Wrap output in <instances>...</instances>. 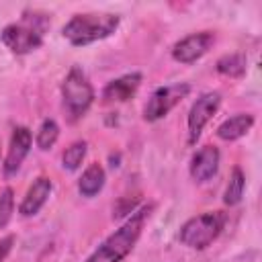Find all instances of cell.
<instances>
[{"label":"cell","instance_id":"cell-1","mask_svg":"<svg viewBox=\"0 0 262 262\" xmlns=\"http://www.w3.org/2000/svg\"><path fill=\"white\" fill-rule=\"evenodd\" d=\"M151 205H143L137 209L119 229H115L88 258L86 262H123L135 248L149 215H151Z\"/></svg>","mask_w":262,"mask_h":262},{"label":"cell","instance_id":"cell-2","mask_svg":"<svg viewBox=\"0 0 262 262\" xmlns=\"http://www.w3.org/2000/svg\"><path fill=\"white\" fill-rule=\"evenodd\" d=\"M119 27V16L111 12H84V14H74L66 25H63V37L76 45L84 47L94 41L111 37Z\"/></svg>","mask_w":262,"mask_h":262},{"label":"cell","instance_id":"cell-3","mask_svg":"<svg viewBox=\"0 0 262 262\" xmlns=\"http://www.w3.org/2000/svg\"><path fill=\"white\" fill-rule=\"evenodd\" d=\"M49 27L47 14L41 12H25L20 23L6 25L0 33V41L14 53L27 55L43 45V31Z\"/></svg>","mask_w":262,"mask_h":262},{"label":"cell","instance_id":"cell-4","mask_svg":"<svg viewBox=\"0 0 262 262\" xmlns=\"http://www.w3.org/2000/svg\"><path fill=\"white\" fill-rule=\"evenodd\" d=\"M61 96H63V108L72 123L88 113V108L94 102V88L88 76L82 72V68L78 66L70 68L61 84Z\"/></svg>","mask_w":262,"mask_h":262},{"label":"cell","instance_id":"cell-5","mask_svg":"<svg viewBox=\"0 0 262 262\" xmlns=\"http://www.w3.org/2000/svg\"><path fill=\"white\" fill-rule=\"evenodd\" d=\"M225 227V215L221 211H207L203 215L190 217L188 221L182 223L178 239L192 250H205L207 246H211L219 233Z\"/></svg>","mask_w":262,"mask_h":262},{"label":"cell","instance_id":"cell-6","mask_svg":"<svg viewBox=\"0 0 262 262\" xmlns=\"http://www.w3.org/2000/svg\"><path fill=\"white\" fill-rule=\"evenodd\" d=\"M188 92H190V84L186 82H176L156 88L147 98V104L143 108V119L149 123L164 119L178 102H182V98L188 96Z\"/></svg>","mask_w":262,"mask_h":262},{"label":"cell","instance_id":"cell-7","mask_svg":"<svg viewBox=\"0 0 262 262\" xmlns=\"http://www.w3.org/2000/svg\"><path fill=\"white\" fill-rule=\"evenodd\" d=\"M221 106V94L219 92H203L188 111V143L194 145L201 137L205 125L213 119V115Z\"/></svg>","mask_w":262,"mask_h":262},{"label":"cell","instance_id":"cell-8","mask_svg":"<svg viewBox=\"0 0 262 262\" xmlns=\"http://www.w3.org/2000/svg\"><path fill=\"white\" fill-rule=\"evenodd\" d=\"M215 43V35L211 31H201V33H192L184 39H180L178 43H174L172 47V57L180 63H192L196 59H201Z\"/></svg>","mask_w":262,"mask_h":262},{"label":"cell","instance_id":"cell-9","mask_svg":"<svg viewBox=\"0 0 262 262\" xmlns=\"http://www.w3.org/2000/svg\"><path fill=\"white\" fill-rule=\"evenodd\" d=\"M31 145H33V135H31V131H29L27 127H23V125L14 127V129H12V135H10V145H8V151H6V160H4V164H2L4 176L10 178V176H14V174L20 170L25 158H27L29 151H31Z\"/></svg>","mask_w":262,"mask_h":262},{"label":"cell","instance_id":"cell-10","mask_svg":"<svg viewBox=\"0 0 262 262\" xmlns=\"http://www.w3.org/2000/svg\"><path fill=\"white\" fill-rule=\"evenodd\" d=\"M219 149L215 145H203L190 160V176L196 182L211 180L219 170Z\"/></svg>","mask_w":262,"mask_h":262},{"label":"cell","instance_id":"cell-11","mask_svg":"<svg viewBox=\"0 0 262 262\" xmlns=\"http://www.w3.org/2000/svg\"><path fill=\"white\" fill-rule=\"evenodd\" d=\"M51 188H53V184H51V180H49L47 176L35 178L33 184L29 186L27 194L23 196L20 205H18V213H20L23 217H33V215H37V213L41 211V207L47 203V199H49V194H51Z\"/></svg>","mask_w":262,"mask_h":262},{"label":"cell","instance_id":"cell-12","mask_svg":"<svg viewBox=\"0 0 262 262\" xmlns=\"http://www.w3.org/2000/svg\"><path fill=\"white\" fill-rule=\"evenodd\" d=\"M139 84H141L139 72H131L117 80H111L102 90V100L104 102H125L137 92Z\"/></svg>","mask_w":262,"mask_h":262},{"label":"cell","instance_id":"cell-13","mask_svg":"<svg viewBox=\"0 0 262 262\" xmlns=\"http://www.w3.org/2000/svg\"><path fill=\"white\" fill-rule=\"evenodd\" d=\"M254 125V117L248 113H237L233 117H229L227 121H223L217 127V137L223 141H235L239 137H244Z\"/></svg>","mask_w":262,"mask_h":262},{"label":"cell","instance_id":"cell-14","mask_svg":"<svg viewBox=\"0 0 262 262\" xmlns=\"http://www.w3.org/2000/svg\"><path fill=\"white\" fill-rule=\"evenodd\" d=\"M104 180H106L104 168H102L98 162H94V164H90V166L82 172V176H80V180H78V192H80L82 196L90 199V196H94V194H98V192L102 190Z\"/></svg>","mask_w":262,"mask_h":262},{"label":"cell","instance_id":"cell-15","mask_svg":"<svg viewBox=\"0 0 262 262\" xmlns=\"http://www.w3.org/2000/svg\"><path fill=\"white\" fill-rule=\"evenodd\" d=\"M248 59L244 53H229L217 59V72L227 78H242L246 74Z\"/></svg>","mask_w":262,"mask_h":262},{"label":"cell","instance_id":"cell-16","mask_svg":"<svg viewBox=\"0 0 262 262\" xmlns=\"http://www.w3.org/2000/svg\"><path fill=\"white\" fill-rule=\"evenodd\" d=\"M244 188H246V176H244L242 168H239V166H235V168L231 170L229 182H227V186H225L223 203H225V205H229V207L237 205V203L242 201V196H244Z\"/></svg>","mask_w":262,"mask_h":262},{"label":"cell","instance_id":"cell-17","mask_svg":"<svg viewBox=\"0 0 262 262\" xmlns=\"http://www.w3.org/2000/svg\"><path fill=\"white\" fill-rule=\"evenodd\" d=\"M86 151H88V143L84 139H78L74 143H70L66 147V151L61 154V168L68 170V172H74L80 168V164L84 162L86 158Z\"/></svg>","mask_w":262,"mask_h":262},{"label":"cell","instance_id":"cell-18","mask_svg":"<svg viewBox=\"0 0 262 262\" xmlns=\"http://www.w3.org/2000/svg\"><path fill=\"white\" fill-rule=\"evenodd\" d=\"M57 137H59V125H57L53 119H45V121L39 125V129H37L35 141H37V147L45 151V149H49V147L55 145Z\"/></svg>","mask_w":262,"mask_h":262},{"label":"cell","instance_id":"cell-19","mask_svg":"<svg viewBox=\"0 0 262 262\" xmlns=\"http://www.w3.org/2000/svg\"><path fill=\"white\" fill-rule=\"evenodd\" d=\"M14 213V190L6 186L0 192V229H4Z\"/></svg>","mask_w":262,"mask_h":262},{"label":"cell","instance_id":"cell-20","mask_svg":"<svg viewBox=\"0 0 262 262\" xmlns=\"http://www.w3.org/2000/svg\"><path fill=\"white\" fill-rule=\"evenodd\" d=\"M12 244H14V235H6V237L0 239V262L6 260V256H8L10 250H12Z\"/></svg>","mask_w":262,"mask_h":262}]
</instances>
